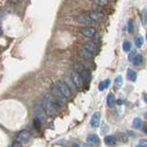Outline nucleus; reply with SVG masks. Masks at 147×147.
Listing matches in <instances>:
<instances>
[{"mask_svg": "<svg viewBox=\"0 0 147 147\" xmlns=\"http://www.w3.org/2000/svg\"><path fill=\"white\" fill-rule=\"evenodd\" d=\"M41 106H42L46 114L49 115V116H53V115L56 114L57 107L60 106V104L53 98L52 95L46 94L42 99V105Z\"/></svg>", "mask_w": 147, "mask_h": 147, "instance_id": "nucleus-1", "label": "nucleus"}, {"mask_svg": "<svg viewBox=\"0 0 147 147\" xmlns=\"http://www.w3.org/2000/svg\"><path fill=\"white\" fill-rule=\"evenodd\" d=\"M51 89H52V94H53L52 96L60 104V106H63L66 103V98L60 92V90L57 88L56 86L53 85Z\"/></svg>", "mask_w": 147, "mask_h": 147, "instance_id": "nucleus-2", "label": "nucleus"}, {"mask_svg": "<svg viewBox=\"0 0 147 147\" xmlns=\"http://www.w3.org/2000/svg\"><path fill=\"white\" fill-rule=\"evenodd\" d=\"M55 86H57V88L60 90V92H61V93L64 96H65V98H69V96H71V95H72L71 88H70V86H69L65 82L58 81Z\"/></svg>", "mask_w": 147, "mask_h": 147, "instance_id": "nucleus-3", "label": "nucleus"}, {"mask_svg": "<svg viewBox=\"0 0 147 147\" xmlns=\"http://www.w3.org/2000/svg\"><path fill=\"white\" fill-rule=\"evenodd\" d=\"M34 112L36 115V119H38L40 122H43L46 119V113L44 111V109L42 108V106L38 104L35 106L34 108Z\"/></svg>", "mask_w": 147, "mask_h": 147, "instance_id": "nucleus-4", "label": "nucleus"}, {"mask_svg": "<svg viewBox=\"0 0 147 147\" xmlns=\"http://www.w3.org/2000/svg\"><path fill=\"white\" fill-rule=\"evenodd\" d=\"M86 142H87V144H88L89 146L96 147V146L99 145L100 140H99L98 136L96 134H90V135H88V137H87Z\"/></svg>", "mask_w": 147, "mask_h": 147, "instance_id": "nucleus-5", "label": "nucleus"}, {"mask_svg": "<svg viewBox=\"0 0 147 147\" xmlns=\"http://www.w3.org/2000/svg\"><path fill=\"white\" fill-rule=\"evenodd\" d=\"M84 49L87 50L92 54H96L98 53V45H96L94 41H86L84 44Z\"/></svg>", "mask_w": 147, "mask_h": 147, "instance_id": "nucleus-6", "label": "nucleus"}, {"mask_svg": "<svg viewBox=\"0 0 147 147\" xmlns=\"http://www.w3.org/2000/svg\"><path fill=\"white\" fill-rule=\"evenodd\" d=\"M72 82H73L74 86L77 87V88H80L82 86V79L80 77V75L75 71L72 73Z\"/></svg>", "mask_w": 147, "mask_h": 147, "instance_id": "nucleus-7", "label": "nucleus"}, {"mask_svg": "<svg viewBox=\"0 0 147 147\" xmlns=\"http://www.w3.org/2000/svg\"><path fill=\"white\" fill-rule=\"evenodd\" d=\"M77 20L79 23L84 24V25H89V24H92V22H93L91 18H89L88 14H85V13H83L81 15L78 16Z\"/></svg>", "mask_w": 147, "mask_h": 147, "instance_id": "nucleus-8", "label": "nucleus"}, {"mask_svg": "<svg viewBox=\"0 0 147 147\" xmlns=\"http://www.w3.org/2000/svg\"><path fill=\"white\" fill-rule=\"evenodd\" d=\"M99 122H100V112L96 111L90 119V125L93 128H96V127H98Z\"/></svg>", "mask_w": 147, "mask_h": 147, "instance_id": "nucleus-9", "label": "nucleus"}, {"mask_svg": "<svg viewBox=\"0 0 147 147\" xmlns=\"http://www.w3.org/2000/svg\"><path fill=\"white\" fill-rule=\"evenodd\" d=\"M81 33L86 38H92L96 34V30L92 27H86L81 30Z\"/></svg>", "mask_w": 147, "mask_h": 147, "instance_id": "nucleus-10", "label": "nucleus"}, {"mask_svg": "<svg viewBox=\"0 0 147 147\" xmlns=\"http://www.w3.org/2000/svg\"><path fill=\"white\" fill-rule=\"evenodd\" d=\"M88 16L92 20V21H96V22H101V21L103 20V18H104L103 14L101 13V12H98V11L91 12Z\"/></svg>", "mask_w": 147, "mask_h": 147, "instance_id": "nucleus-11", "label": "nucleus"}, {"mask_svg": "<svg viewBox=\"0 0 147 147\" xmlns=\"http://www.w3.org/2000/svg\"><path fill=\"white\" fill-rule=\"evenodd\" d=\"M30 137V133L29 131H21L20 134L17 136L16 140L18 142H20V144H23V142H27L28 140H29Z\"/></svg>", "mask_w": 147, "mask_h": 147, "instance_id": "nucleus-12", "label": "nucleus"}, {"mask_svg": "<svg viewBox=\"0 0 147 147\" xmlns=\"http://www.w3.org/2000/svg\"><path fill=\"white\" fill-rule=\"evenodd\" d=\"M79 75H80V77H81V79H82V82H84L85 84H87L90 79H91V73L90 71L88 70H86V69H84L81 73H79Z\"/></svg>", "mask_w": 147, "mask_h": 147, "instance_id": "nucleus-13", "label": "nucleus"}, {"mask_svg": "<svg viewBox=\"0 0 147 147\" xmlns=\"http://www.w3.org/2000/svg\"><path fill=\"white\" fill-rule=\"evenodd\" d=\"M79 55L86 60H93L94 59V54H92L90 52H88V51L84 48L79 51Z\"/></svg>", "mask_w": 147, "mask_h": 147, "instance_id": "nucleus-14", "label": "nucleus"}, {"mask_svg": "<svg viewBox=\"0 0 147 147\" xmlns=\"http://www.w3.org/2000/svg\"><path fill=\"white\" fill-rule=\"evenodd\" d=\"M104 142H105V144L109 145V146H113L116 144V138H115V136L113 135H108V136H106L105 137V139H104Z\"/></svg>", "mask_w": 147, "mask_h": 147, "instance_id": "nucleus-15", "label": "nucleus"}, {"mask_svg": "<svg viewBox=\"0 0 147 147\" xmlns=\"http://www.w3.org/2000/svg\"><path fill=\"white\" fill-rule=\"evenodd\" d=\"M115 103H116V98H115V96L113 94H109L107 98V104L109 107H113V106L115 105Z\"/></svg>", "mask_w": 147, "mask_h": 147, "instance_id": "nucleus-16", "label": "nucleus"}, {"mask_svg": "<svg viewBox=\"0 0 147 147\" xmlns=\"http://www.w3.org/2000/svg\"><path fill=\"white\" fill-rule=\"evenodd\" d=\"M110 84V80L109 79H107V80H105V81H102V82H100L99 83V85H98V89L100 91H104L105 89H107L109 86Z\"/></svg>", "mask_w": 147, "mask_h": 147, "instance_id": "nucleus-17", "label": "nucleus"}, {"mask_svg": "<svg viewBox=\"0 0 147 147\" xmlns=\"http://www.w3.org/2000/svg\"><path fill=\"white\" fill-rule=\"evenodd\" d=\"M127 78L130 81H135L136 78H137L136 73L133 70H131V69H129V70L127 71Z\"/></svg>", "mask_w": 147, "mask_h": 147, "instance_id": "nucleus-18", "label": "nucleus"}, {"mask_svg": "<svg viewBox=\"0 0 147 147\" xmlns=\"http://www.w3.org/2000/svg\"><path fill=\"white\" fill-rule=\"evenodd\" d=\"M142 61H144V58H142V56L141 54H136L134 58L132 59V63L134 65H140V64L142 63Z\"/></svg>", "mask_w": 147, "mask_h": 147, "instance_id": "nucleus-19", "label": "nucleus"}, {"mask_svg": "<svg viewBox=\"0 0 147 147\" xmlns=\"http://www.w3.org/2000/svg\"><path fill=\"white\" fill-rule=\"evenodd\" d=\"M132 125L136 129H140L142 127V121L140 118H135L132 121Z\"/></svg>", "mask_w": 147, "mask_h": 147, "instance_id": "nucleus-20", "label": "nucleus"}, {"mask_svg": "<svg viewBox=\"0 0 147 147\" xmlns=\"http://www.w3.org/2000/svg\"><path fill=\"white\" fill-rule=\"evenodd\" d=\"M123 84V79H122V76H118L115 79V86L117 87H121Z\"/></svg>", "mask_w": 147, "mask_h": 147, "instance_id": "nucleus-21", "label": "nucleus"}, {"mask_svg": "<svg viewBox=\"0 0 147 147\" xmlns=\"http://www.w3.org/2000/svg\"><path fill=\"white\" fill-rule=\"evenodd\" d=\"M131 42L130 41H127V40H125L123 42V44H122V48H123V51L124 52H129V51L131 50Z\"/></svg>", "mask_w": 147, "mask_h": 147, "instance_id": "nucleus-22", "label": "nucleus"}, {"mask_svg": "<svg viewBox=\"0 0 147 147\" xmlns=\"http://www.w3.org/2000/svg\"><path fill=\"white\" fill-rule=\"evenodd\" d=\"M142 44H144V39L142 38V37H137V38L135 39V45L136 47L138 48H141Z\"/></svg>", "mask_w": 147, "mask_h": 147, "instance_id": "nucleus-23", "label": "nucleus"}, {"mask_svg": "<svg viewBox=\"0 0 147 147\" xmlns=\"http://www.w3.org/2000/svg\"><path fill=\"white\" fill-rule=\"evenodd\" d=\"M74 69H75V72L79 74V73H81L83 70H84V66H83L82 64H80V63H76V64L74 65Z\"/></svg>", "mask_w": 147, "mask_h": 147, "instance_id": "nucleus-24", "label": "nucleus"}, {"mask_svg": "<svg viewBox=\"0 0 147 147\" xmlns=\"http://www.w3.org/2000/svg\"><path fill=\"white\" fill-rule=\"evenodd\" d=\"M95 3L98 5V6L103 7L109 3V0H95Z\"/></svg>", "mask_w": 147, "mask_h": 147, "instance_id": "nucleus-25", "label": "nucleus"}, {"mask_svg": "<svg viewBox=\"0 0 147 147\" xmlns=\"http://www.w3.org/2000/svg\"><path fill=\"white\" fill-rule=\"evenodd\" d=\"M128 30L130 33H131L133 31V21L132 20H130L128 23Z\"/></svg>", "mask_w": 147, "mask_h": 147, "instance_id": "nucleus-26", "label": "nucleus"}, {"mask_svg": "<svg viewBox=\"0 0 147 147\" xmlns=\"http://www.w3.org/2000/svg\"><path fill=\"white\" fill-rule=\"evenodd\" d=\"M34 127H35V129H37V130H39V129L40 128V121L38 119H34Z\"/></svg>", "mask_w": 147, "mask_h": 147, "instance_id": "nucleus-27", "label": "nucleus"}, {"mask_svg": "<svg viewBox=\"0 0 147 147\" xmlns=\"http://www.w3.org/2000/svg\"><path fill=\"white\" fill-rule=\"evenodd\" d=\"M135 55H136V52H135V51H132V52H131L130 53V54H129V61H132V59L133 58H134V56H135Z\"/></svg>", "mask_w": 147, "mask_h": 147, "instance_id": "nucleus-28", "label": "nucleus"}, {"mask_svg": "<svg viewBox=\"0 0 147 147\" xmlns=\"http://www.w3.org/2000/svg\"><path fill=\"white\" fill-rule=\"evenodd\" d=\"M11 147H22V146H21V144H20V142H18V141L16 140V141H14V142H13V144H12Z\"/></svg>", "mask_w": 147, "mask_h": 147, "instance_id": "nucleus-29", "label": "nucleus"}, {"mask_svg": "<svg viewBox=\"0 0 147 147\" xmlns=\"http://www.w3.org/2000/svg\"><path fill=\"white\" fill-rule=\"evenodd\" d=\"M139 145L141 147H147V142L145 140H140L139 142Z\"/></svg>", "mask_w": 147, "mask_h": 147, "instance_id": "nucleus-30", "label": "nucleus"}, {"mask_svg": "<svg viewBox=\"0 0 147 147\" xmlns=\"http://www.w3.org/2000/svg\"><path fill=\"white\" fill-rule=\"evenodd\" d=\"M145 18H146V11L144 10V12H142V18H144V23H145Z\"/></svg>", "mask_w": 147, "mask_h": 147, "instance_id": "nucleus-31", "label": "nucleus"}, {"mask_svg": "<svg viewBox=\"0 0 147 147\" xmlns=\"http://www.w3.org/2000/svg\"><path fill=\"white\" fill-rule=\"evenodd\" d=\"M11 1V3H13V4H18L20 2V0H10Z\"/></svg>", "mask_w": 147, "mask_h": 147, "instance_id": "nucleus-32", "label": "nucleus"}, {"mask_svg": "<svg viewBox=\"0 0 147 147\" xmlns=\"http://www.w3.org/2000/svg\"><path fill=\"white\" fill-rule=\"evenodd\" d=\"M72 147H80V146H79V144H74Z\"/></svg>", "mask_w": 147, "mask_h": 147, "instance_id": "nucleus-33", "label": "nucleus"}, {"mask_svg": "<svg viewBox=\"0 0 147 147\" xmlns=\"http://www.w3.org/2000/svg\"><path fill=\"white\" fill-rule=\"evenodd\" d=\"M0 34H1V28H0Z\"/></svg>", "mask_w": 147, "mask_h": 147, "instance_id": "nucleus-34", "label": "nucleus"}, {"mask_svg": "<svg viewBox=\"0 0 147 147\" xmlns=\"http://www.w3.org/2000/svg\"><path fill=\"white\" fill-rule=\"evenodd\" d=\"M136 147H141V146H140V145H137Z\"/></svg>", "mask_w": 147, "mask_h": 147, "instance_id": "nucleus-35", "label": "nucleus"}]
</instances>
